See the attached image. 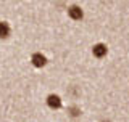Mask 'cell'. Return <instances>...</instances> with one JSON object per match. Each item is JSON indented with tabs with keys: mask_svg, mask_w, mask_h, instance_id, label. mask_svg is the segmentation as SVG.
Segmentation results:
<instances>
[{
	"mask_svg": "<svg viewBox=\"0 0 129 122\" xmlns=\"http://www.w3.org/2000/svg\"><path fill=\"white\" fill-rule=\"evenodd\" d=\"M31 61H32V64H34L36 68H42L44 64L47 63L45 56H44L42 53H36V55H32V58H31Z\"/></svg>",
	"mask_w": 129,
	"mask_h": 122,
	"instance_id": "obj_1",
	"label": "cell"
},
{
	"mask_svg": "<svg viewBox=\"0 0 129 122\" xmlns=\"http://www.w3.org/2000/svg\"><path fill=\"white\" fill-rule=\"evenodd\" d=\"M92 53H94L97 58H103V56L107 55V47H105L103 43H97V45H94V48H92Z\"/></svg>",
	"mask_w": 129,
	"mask_h": 122,
	"instance_id": "obj_2",
	"label": "cell"
},
{
	"mask_svg": "<svg viewBox=\"0 0 129 122\" xmlns=\"http://www.w3.org/2000/svg\"><path fill=\"white\" fill-rule=\"evenodd\" d=\"M47 104L52 109H58L60 106H61V100H60V96H56V95H50L47 98Z\"/></svg>",
	"mask_w": 129,
	"mask_h": 122,
	"instance_id": "obj_3",
	"label": "cell"
},
{
	"mask_svg": "<svg viewBox=\"0 0 129 122\" xmlns=\"http://www.w3.org/2000/svg\"><path fill=\"white\" fill-rule=\"evenodd\" d=\"M68 13H70V16L73 19H81L82 18V10H81L79 7H76V5H73L70 10H68Z\"/></svg>",
	"mask_w": 129,
	"mask_h": 122,
	"instance_id": "obj_4",
	"label": "cell"
},
{
	"mask_svg": "<svg viewBox=\"0 0 129 122\" xmlns=\"http://www.w3.org/2000/svg\"><path fill=\"white\" fill-rule=\"evenodd\" d=\"M10 35V26L5 21H0V39H7Z\"/></svg>",
	"mask_w": 129,
	"mask_h": 122,
	"instance_id": "obj_5",
	"label": "cell"
}]
</instances>
